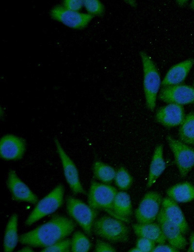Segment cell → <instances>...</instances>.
Masks as SVG:
<instances>
[{"label": "cell", "mask_w": 194, "mask_h": 252, "mask_svg": "<svg viewBox=\"0 0 194 252\" xmlns=\"http://www.w3.org/2000/svg\"><path fill=\"white\" fill-rule=\"evenodd\" d=\"M92 232L96 236L113 243H125L129 238V229L123 220L107 215L95 220Z\"/></svg>", "instance_id": "3957f363"}, {"label": "cell", "mask_w": 194, "mask_h": 252, "mask_svg": "<svg viewBox=\"0 0 194 252\" xmlns=\"http://www.w3.org/2000/svg\"><path fill=\"white\" fill-rule=\"evenodd\" d=\"M166 194L177 203H188L194 199V186L187 182L179 183L169 188Z\"/></svg>", "instance_id": "ffe728a7"}, {"label": "cell", "mask_w": 194, "mask_h": 252, "mask_svg": "<svg viewBox=\"0 0 194 252\" xmlns=\"http://www.w3.org/2000/svg\"><path fill=\"white\" fill-rule=\"evenodd\" d=\"M26 148V140L21 137L13 134L4 135L0 141V157L5 160H17L21 159Z\"/></svg>", "instance_id": "8fae6325"}, {"label": "cell", "mask_w": 194, "mask_h": 252, "mask_svg": "<svg viewBox=\"0 0 194 252\" xmlns=\"http://www.w3.org/2000/svg\"><path fill=\"white\" fill-rule=\"evenodd\" d=\"M94 177L105 184H110L114 179L116 171L111 166L100 161H96L93 165Z\"/></svg>", "instance_id": "cb8c5ba5"}, {"label": "cell", "mask_w": 194, "mask_h": 252, "mask_svg": "<svg viewBox=\"0 0 194 252\" xmlns=\"http://www.w3.org/2000/svg\"></svg>", "instance_id": "74e56055"}, {"label": "cell", "mask_w": 194, "mask_h": 252, "mask_svg": "<svg viewBox=\"0 0 194 252\" xmlns=\"http://www.w3.org/2000/svg\"><path fill=\"white\" fill-rule=\"evenodd\" d=\"M194 60L190 58L172 66L162 81L163 86L180 84L185 79L191 70Z\"/></svg>", "instance_id": "2e32d148"}, {"label": "cell", "mask_w": 194, "mask_h": 252, "mask_svg": "<svg viewBox=\"0 0 194 252\" xmlns=\"http://www.w3.org/2000/svg\"><path fill=\"white\" fill-rule=\"evenodd\" d=\"M18 252H33V250L32 249V246H29V245H27L26 246L22 248V249H21L20 250L18 251Z\"/></svg>", "instance_id": "836d02e7"}, {"label": "cell", "mask_w": 194, "mask_h": 252, "mask_svg": "<svg viewBox=\"0 0 194 252\" xmlns=\"http://www.w3.org/2000/svg\"><path fill=\"white\" fill-rule=\"evenodd\" d=\"M66 208L69 216L81 227L87 236H91L93 225L98 215L97 210L70 195L66 197Z\"/></svg>", "instance_id": "277c9868"}, {"label": "cell", "mask_w": 194, "mask_h": 252, "mask_svg": "<svg viewBox=\"0 0 194 252\" xmlns=\"http://www.w3.org/2000/svg\"><path fill=\"white\" fill-rule=\"evenodd\" d=\"M129 252H141L140 250L137 247H135L134 248H132L129 250Z\"/></svg>", "instance_id": "e575fe53"}, {"label": "cell", "mask_w": 194, "mask_h": 252, "mask_svg": "<svg viewBox=\"0 0 194 252\" xmlns=\"http://www.w3.org/2000/svg\"><path fill=\"white\" fill-rule=\"evenodd\" d=\"M178 252L179 250L169 245L164 244H159L155 246L152 252Z\"/></svg>", "instance_id": "1f68e13d"}, {"label": "cell", "mask_w": 194, "mask_h": 252, "mask_svg": "<svg viewBox=\"0 0 194 252\" xmlns=\"http://www.w3.org/2000/svg\"><path fill=\"white\" fill-rule=\"evenodd\" d=\"M54 142L61 160L65 179L72 191L75 195L85 194L86 191L81 183L75 164L65 152L59 140L54 138Z\"/></svg>", "instance_id": "9c48e42d"}, {"label": "cell", "mask_w": 194, "mask_h": 252, "mask_svg": "<svg viewBox=\"0 0 194 252\" xmlns=\"http://www.w3.org/2000/svg\"><path fill=\"white\" fill-rule=\"evenodd\" d=\"M94 251L96 252H115L116 250L110 244L97 239L96 241Z\"/></svg>", "instance_id": "4dcf8cb0"}, {"label": "cell", "mask_w": 194, "mask_h": 252, "mask_svg": "<svg viewBox=\"0 0 194 252\" xmlns=\"http://www.w3.org/2000/svg\"><path fill=\"white\" fill-rule=\"evenodd\" d=\"M84 5L86 10L91 15L100 16L104 12V7L102 3L97 0H83Z\"/></svg>", "instance_id": "83f0119b"}, {"label": "cell", "mask_w": 194, "mask_h": 252, "mask_svg": "<svg viewBox=\"0 0 194 252\" xmlns=\"http://www.w3.org/2000/svg\"><path fill=\"white\" fill-rule=\"evenodd\" d=\"M190 6L191 9H194V0L191 2Z\"/></svg>", "instance_id": "8d00e7d4"}, {"label": "cell", "mask_w": 194, "mask_h": 252, "mask_svg": "<svg viewBox=\"0 0 194 252\" xmlns=\"http://www.w3.org/2000/svg\"><path fill=\"white\" fill-rule=\"evenodd\" d=\"M18 216L12 214L6 226L3 238V250L5 252H11L16 248L19 240L17 234Z\"/></svg>", "instance_id": "7402d4cb"}, {"label": "cell", "mask_w": 194, "mask_h": 252, "mask_svg": "<svg viewBox=\"0 0 194 252\" xmlns=\"http://www.w3.org/2000/svg\"><path fill=\"white\" fill-rule=\"evenodd\" d=\"M76 224L73 219L56 214L46 223L21 234L20 243L33 247L46 248L65 238L74 230Z\"/></svg>", "instance_id": "6da1fadb"}, {"label": "cell", "mask_w": 194, "mask_h": 252, "mask_svg": "<svg viewBox=\"0 0 194 252\" xmlns=\"http://www.w3.org/2000/svg\"><path fill=\"white\" fill-rule=\"evenodd\" d=\"M166 168L163 156V146L158 145L154 150L150 164L146 186L151 187L162 173Z\"/></svg>", "instance_id": "d6986e66"}, {"label": "cell", "mask_w": 194, "mask_h": 252, "mask_svg": "<svg viewBox=\"0 0 194 252\" xmlns=\"http://www.w3.org/2000/svg\"><path fill=\"white\" fill-rule=\"evenodd\" d=\"M83 5V0H65L63 2L65 9L75 12L80 10Z\"/></svg>", "instance_id": "f546056e"}, {"label": "cell", "mask_w": 194, "mask_h": 252, "mask_svg": "<svg viewBox=\"0 0 194 252\" xmlns=\"http://www.w3.org/2000/svg\"><path fill=\"white\" fill-rule=\"evenodd\" d=\"M184 118L183 106L175 103H169L160 108L155 114L156 121L167 127L180 126Z\"/></svg>", "instance_id": "9a60e30c"}, {"label": "cell", "mask_w": 194, "mask_h": 252, "mask_svg": "<svg viewBox=\"0 0 194 252\" xmlns=\"http://www.w3.org/2000/svg\"><path fill=\"white\" fill-rule=\"evenodd\" d=\"M156 220L169 244L178 250L184 249L187 245L186 238L179 228L167 218L162 207Z\"/></svg>", "instance_id": "4fadbf2b"}, {"label": "cell", "mask_w": 194, "mask_h": 252, "mask_svg": "<svg viewBox=\"0 0 194 252\" xmlns=\"http://www.w3.org/2000/svg\"><path fill=\"white\" fill-rule=\"evenodd\" d=\"M132 204L129 195L124 191H117L114 197L113 210L117 218L127 221L132 213Z\"/></svg>", "instance_id": "44dd1931"}, {"label": "cell", "mask_w": 194, "mask_h": 252, "mask_svg": "<svg viewBox=\"0 0 194 252\" xmlns=\"http://www.w3.org/2000/svg\"><path fill=\"white\" fill-rule=\"evenodd\" d=\"M162 208L167 218L176 224L183 235L189 230V227L181 208L176 202L169 197L162 199Z\"/></svg>", "instance_id": "e0dca14e"}, {"label": "cell", "mask_w": 194, "mask_h": 252, "mask_svg": "<svg viewBox=\"0 0 194 252\" xmlns=\"http://www.w3.org/2000/svg\"><path fill=\"white\" fill-rule=\"evenodd\" d=\"M114 180L118 188L124 191L130 188L133 182V178L127 170L122 166L116 171Z\"/></svg>", "instance_id": "484cf974"}, {"label": "cell", "mask_w": 194, "mask_h": 252, "mask_svg": "<svg viewBox=\"0 0 194 252\" xmlns=\"http://www.w3.org/2000/svg\"><path fill=\"white\" fill-rule=\"evenodd\" d=\"M65 188L59 184L48 195L39 201L25 222L26 226H30L41 219L51 214L63 204Z\"/></svg>", "instance_id": "5b68a950"}, {"label": "cell", "mask_w": 194, "mask_h": 252, "mask_svg": "<svg viewBox=\"0 0 194 252\" xmlns=\"http://www.w3.org/2000/svg\"><path fill=\"white\" fill-rule=\"evenodd\" d=\"M132 227L138 237H146L158 244L166 242V238L158 223H135Z\"/></svg>", "instance_id": "ac0fdd59"}, {"label": "cell", "mask_w": 194, "mask_h": 252, "mask_svg": "<svg viewBox=\"0 0 194 252\" xmlns=\"http://www.w3.org/2000/svg\"><path fill=\"white\" fill-rule=\"evenodd\" d=\"M166 140L180 175L186 177L194 167V148L170 135L166 136Z\"/></svg>", "instance_id": "52a82bcc"}, {"label": "cell", "mask_w": 194, "mask_h": 252, "mask_svg": "<svg viewBox=\"0 0 194 252\" xmlns=\"http://www.w3.org/2000/svg\"><path fill=\"white\" fill-rule=\"evenodd\" d=\"M6 185L15 200L32 204L38 202L37 196L21 180L14 170H10L8 172Z\"/></svg>", "instance_id": "5bb4252c"}, {"label": "cell", "mask_w": 194, "mask_h": 252, "mask_svg": "<svg viewBox=\"0 0 194 252\" xmlns=\"http://www.w3.org/2000/svg\"><path fill=\"white\" fill-rule=\"evenodd\" d=\"M159 98L167 103L180 105L194 103V87L178 84L164 86L160 91Z\"/></svg>", "instance_id": "30bf717a"}, {"label": "cell", "mask_w": 194, "mask_h": 252, "mask_svg": "<svg viewBox=\"0 0 194 252\" xmlns=\"http://www.w3.org/2000/svg\"><path fill=\"white\" fill-rule=\"evenodd\" d=\"M189 241L190 246L187 250V252H194V232L191 233L189 238Z\"/></svg>", "instance_id": "d6a6232c"}, {"label": "cell", "mask_w": 194, "mask_h": 252, "mask_svg": "<svg viewBox=\"0 0 194 252\" xmlns=\"http://www.w3.org/2000/svg\"><path fill=\"white\" fill-rule=\"evenodd\" d=\"M177 2L179 5L183 6L186 3V0H178Z\"/></svg>", "instance_id": "d590c367"}, {"label": "cell", "mask_w": 194, "mask_h": 252, "mask_svg": "<svg viewBox=\"0 0 194 252\" xmlns=\"http://www.w3.org/2000/svg\"><path fill=\"white\" fill-rule=\"evenodd\" d=\"M71 240L64 238L47 247L44 248L41 252H69L71 251Z\"/></svg>", "instance_id": "4316f807"}, {"label": "cell", "mask_w": 194, "mask_h": 252, "mask_svg": "<svg viewBox=\"0 0 194 252\" xmlns=\"http://www.w3.org/2000/svg\"><path fill=\"white\" fill-rule=\"evenodd\" d=\"M179 140L188 145H194V113L185 116L178 129Z\"/></svg>", "instance_id": "603a6c76"}, {"label": "cell", "mask_w": 194, "mask_h": 252, "mask_svg": "<svg viewBox=\"0 0 194 252\" xmlns=\"http://www.w3.org/2000/svg\"><path fill=\"white\" fill-rule=\"evenodd\" d=\"M143 69V88L147 109L154 110L162 84L159 71L151 58L145 51L140 52Z\"/></svg>", "instance_id": "7a4b0ae2"}, {"label": "cell", "mask_w": 194, "mask_h": 252, "mask_svg": "<svg viewBox=\"0 0 194 252\" xmlns=\"http://www.w3.org/2000/svg\"><path fill=\"white\" fill-rule=\"evenodd\" d=\"M162 201V197L159 192L151 191L146 193L134 212L137 222H153L159 213Z\"/></svg>", "instance_id": "ba28073f"}, {"label": "cell", "mask_w": 194, "mask_h": 252, "mask_svg": "<svg viewBox=\"0 0 194 252\" xmlns=\"http://www.w3.org/2000/svg\"><path fill=\"white\" fill-rule=\"evenodd\" d=\"M50 15L54 19L76 29L86 27L93 17L91 14L70 11L60 5L54 7L51 10Z\"/></svg>", "instance_id": "7c38bea8"}, {"label": "cell", "mask_w": 194, "mask_h": 252, "mask_svg": "<svg viewBox=\"0 0 194 252\" xmlns=\"http://www.w3.org/2000/svg\"><path fill=\"white\" fill-rule=\"evenodd\" d=\"M117 190L110 185L92 180L88 193V204L96 210H104L117 218L113 210V202Z\"/></svg>", "instance_id": "8992f818"}, {"label": "cell", "mask_w": 194, "mask_h": 252, "mask_svg": "<svg viewBox=\"0 0 194 252\" xmlns=\"http://www.w3.org/2000/svg\"><path fill=\"white\" fill-rule=\"evenodd\" d=\"M92 247L89 238L81 232H75L71 239V251L72 252H87Z\"/></svg>", "instance_id": "d4e9b609"}, {"label": "cell", "mask_w": 194, "mask_h": 252, "mask_svg": "<svg viewBox=\"0 0 194 252\" xmlns=\"http://www.w3.org/2000/svg\"><path fill=\"white\" fill-rule=\"evenodd\" d=\"M155 243V242L150 239L138 237L136 240V247L139 248L141 252H152L156 246Z\"/></svg>", "instance_id": "f1b7e54d"}]
</instances>
